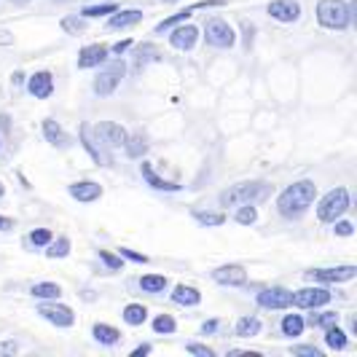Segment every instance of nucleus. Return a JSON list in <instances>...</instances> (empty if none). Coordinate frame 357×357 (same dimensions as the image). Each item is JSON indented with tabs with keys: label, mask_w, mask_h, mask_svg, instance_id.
Returning <instances> with one entry per match:
<instances>
[{
	"label": "nucleus",
	"mask_w": 357,
	"mask_h": 357,
	"mask_svg": "<svg viewBox=\"0 0 357 357\" xmlns=\"http://www.w3.org/2000/svg\"><path fill=\"white\" fill-rule=\"evenodd\" d=\"M314 197H317V185L312 180H298V183L287 185L285 191L277 197V210L287 220H296L312 207Z\"/></svg>",
	"instance_id": "1"
},
{
	"label": "nucleus",
	"mask_w": 357,
	"mask_h": 357,
	"mask_svg": "<svg viewBox=\"0 0 357 357\" xmlns=\"http://www.w3.org/2000/svg\"><path fill=\"white\" fill-rule=\"evenodd\" d=\"M268 194V183L264 180H245V183H236L231 188H226L220 194V204L223 207H239V204H255Z\"/></svg>",
	"instance_id": "2"
},
{
	"label": "nucleus",
	"mask_w": 357,
	"mask_h": 357,
	"mask_svg": "<svg viewBox=\"0 0 357 357\" xmlns=\"http://www.w3.org/2000/svg\"><path fill=\"white\" fill-rule=\"evenodd\" d=\"M317 22L325 30H347L352 24V6L344 0H320Z\"/></svg>",
	"instance_id": "3"
},
{
	"label": "nucleus",
	"mask_w": 357,
	"mask_h": 357,
	"mask_svg": "<svg viewBox=\"0 0 357 357\" xmlns=\"http://www.w3.org/2000/svg\"><path fill=\"white\" fill-rule=\"evenodd\" d=\"M347 210H349V191L339 185V188L328 191V194L320 199V204H317V218H320L322 223H333V220H339Z\"/></svg>",
	"instance_id": "4"
},
{
	"label": "nucleus",
	"mask_w": 357,
	"mask_h": 357,
	"mask_svg": "<svg viewBox=\"0 0 357 357\" xmlns=\"http://www.w3.org/2000/svg\"><path fill=\"white\" fill-rule=\"evenodd\" d=\"M102 65H105V68L97 73L91 89H94L97 97H110V94L116 91V86L121 84V78H124V73H126V65L121 62V59H113V62H107L105 59Z\"/></svg>",
	"instance_id": "5"
},
{
	"label": "nucleus",
	"mask_w": 357,
	"mask_h": 357,
	"mask_svg": "<svg viewBox=\"0 0 357 357\" xmlns=\"http://www.w3.org/2000/svg\"><path fill=\"white\" fill-rule=\"evenodd\" d=\"M204 38H207V43L215 46V49H231L234 43H236L234 27L220 17L207 19V24H204Z\"/></svg>",
	"instance_id": "6"
},
{
	"label": "nucleus",
	"mask_w": 357,
	"mask_h": 357,
	"mask_svg": "<svg viewBox=\"0 0 357 357\" xmlns=\"http://www.w3.org/2000/svg\"><path fill=\"white\" fill-rule=\"evenodd\" d=\"M331 301V290L328 287H301L290 296V304L298 309H320Z\"/></svg>",
	"instance_id": "7"
},
{
	"label": "nucleus",
	"mask_w": 357,
	"mask_h": 357,
	"mask_svg": "<svg viewBox=\"0 0 357 357\" xmlns=\"http://www.w3.org/2000/svg\"><path fill=\"white\" fill-rule=\"evenodd\" d=\"M357 274V266H336V268H312V271H306V277L312 280V282H322V285H333V282H349V280H355Z\"/></svg>",
	"instance_id": "8"
},
{
	"label": "nucleus",
	"mask_w": 357,
	"mask_h": 357,
	"mask_svg": "<svg viewBox=\"0 0 357 357\" xmlns=\"http://www.w3.org/2000/svg\"><path fill=\"white\" fill-rule=\"evenodd\" d=\"M38 314L43 317V320H49L52 325H56V328H70L73 322H75V314H73L70 306L65 304H40L38 306Z\"/></svg>",
	"instance_id": "9"
},
{
	"label": "nucleus",
	"mask_w": 357,
	"mask_h": 357,
	"mask_svg": "<svg viewBox=\"0 0 357 357\" xmlns=\"http://www.w3.org/2000/svg\"><path fill=\"white\" fill-rule=\"evenodd\" d=\"M215 6H223V0H202V3H194V6H188V8H183V11H178V14H172L169 19H164V22H159L156 24V36L159 33H164V30H172L175 24H183L185 19H191L194 14H197L199 8H215Z\"/></svg>",
	"instance_id": "10"
},
{
	"label": "nucleus",
	"mask_w": 357,
	"mask_h": 357,
	"mask_svg": "<svg viewBox=\"0 0 357 357\" xmlns=\"http://www.w3.org/2000/svg\"><path fill=\"white\" fill-rule=\"evenodd\" d=\"M213 280L223 287H239L248 282V271L239 264H226V266H218L213 271Z\"/></svg>",
	"instance_id": "11"
},
{
	"label": "nucleus",
	"mask_w": 357,
	"mask_h": 357,
	"mask_svg": "<svg viewBox=\"0 0 357 357\" xmlns=\"http://www.w3.org/2000/svg\"><path fill=\"white\" fill-rule=\"evenodd\" d=\"M268 17L277 19V22H298L301 17V3L298 0H271L268 3Z\"/></svg>",
	"instance_id": "12"
},
{
	"label": "nucleus",
	"mask_w": 357,
	"mask_h": 357,
	"mask_svg": "<svg viewBox=\"0 0 357 357\" xmlns=\"http://www.w3.org/2000/svg\"><path fill=\"white\" fill-rule=\"evenodd\" d=\"M290 290L285 287H266V290H261L258 296H255V301L258 306H264V309H287L290 306Z\"/></svg>",
	"instance_id": "13"
},
{
	"label": "nucleus",
	"mask_w": 357,
	"mask_h": 357,
	"mask_svg": "<svg viewBox=\"0 0 357 357\" xmlns=\"http://www.w3.org/2000/svg\"><path fill=\"white\" fill-rule=\"evenodd\" d=\"M199 40V30L194 24H175V33L169 36V46L178 52H191Z\"/></svg>",
	"instance_id": "14"
},
{
	"label": "nucleus",
	"mask_w": 357,
	"mask_h": 357,
	"mask_svg": "<svg viewBox=\"0 0 357 357\" xmlns=\"http://www.w3.org/2000/svg\"><path fill=\"white\" fill-rule=\"evenodd\" d=\"M107 54H110V49H107L105 43H91V46H84L81 54H78V68H81V70L100 68V65L107 59Z\"/></svg>",
	"instance_id": "15"
},
{
	"label": "nucleus",
	"mask_w": 357,
	"mask_h": 357,
	"mask_svg": "<svg viewBox=\"0 0 357 357\" xmlns=\"http://www.w3.org/2000/svg\"><path fill=\"white\" fill-rule=\"evenodd\" d=\"M68 194H70L75 202L89 204V202H97V199L102 197V185L94 183V180H78V183L68 185Z\"/></svg>",
	"instance_id": "16"
},
{
	"label": "nucleus",
	"mask_w": 357,
	"mask_h": 357,
	"mask_svg": "<svg viewBox=\"0 0 357 357\" xmlns=\"http://www.w3.org/2000/svg\"><path fill=\"white\" fill-rule=\"evenodd\" d=\"M97 135L102 137V143L110 145V148H124L126 143V129L121 124H116V121H102V124H97Z\"/></svg>",
	"instance_id": "17"
},
{
	"label": "nucleus",
	"mask_w": 357,
	"mask_h": 357,
	"mask_svg": "<svg viewBox=\"0 0 357 357\" xmlns=\"http://www.w3.org/2000/svg\"><path fill=\"white\" fill-rule=\"evenodd\" d=\"M27 91L36 97V100H46V97H52L54 94V78L49 70H40L36 73L33 78H30V84H27Z\"/></svg>",
	"instance_id": "18"
},
{
	"label": "nucleus",
	"mask_w": 357,
	"mask_h": 357,
	"mask_svg": "<svg viewBox=\"0 0 357 357\" xmlns=\"http://www.w3.org/2000/svg\"><path fill=\"white\" fill-rule=\"evenodd\" d=\"M140 22H143L140 8H126V11H113V17L107 19V27L110 30H126V27H135Z\"/></svg>",
	"instance_id": "19"
},
{
	"label": "nucleus",
	"mask_w": 357,
	"mask_h": 357,
	"mask_svg": "<svg viewBox=\"0 0 357 357\" xmlns=\"http://www.w3.org/2000/svg\"><path fill=\"white\" fill-rule=\"evenodd\" d=\"M140 175H143L145 183H148L151 188H156V191H180L178 183H169V180L159 178V175L153 172V167H151L148 161H143V164H140Z\"/></svg>",
	"instance_id": "20"
},
{
	"label": "nucleus",
	"mask_w": 357,
	"mask_h": 357,
	"mask_svg": "<svg viewBox=\"0 0 357 357\" xmlns=\"http://www.w3.org/2000/svg\"><path fill=\"white\" fill-rule=\"evenodd\" d=\"M91 336L100 341V344H105V347H113V344H119V341H121V331H119V328H113V325H107V322H94Z\"/></svg>",
	"instance_id": "21"
},
{
	"label": "nucleus",
	"mask_w": 357,
	"mask_h": 357,
	"mask_svg": "<svg viewBox=\"0 0 357 357\" xmlns=\"http://www.w3.org/2000/svg\"><path fill=\"white\" fill-rule=\"evenodd\" d=\"M172 301L180 306H197L202 301V293L191 285H178L172 290Z\"/></svg>",
	"instance_id": "22"
},
{
	"label": "nucleus",
	"mask_w": 357,
	"mask_h": 357,
	"mask_svg": "<svg viewBox=\"0 0 357 357\" xmlns=\"http://www.w3.org/2000/svg\"><path fill=\"white\" fill-rule=\"evenodd\" d=\"M159 56L161 54L153 43H143V46L137 49V56H135V73H140L143 68H148V65H151V62H156Z\"/></svg>",
	"instance_id": "23"
},
{
	"label": "nucleus",
	"mask_w": 357,
	"mask_h": 357,
	"mask_svg": "<svg viewBox=\"0 0 357 357\" xmlns=\"http://www.w3.org/2000/svg\"><path fill=\"white\" fill-rule=\"evenodd\" d=\"M43 135H46V140H49L52 145H59V148L68 145V132L56 124V121H52V119L43 121Z\"/></svg>",
	"instance_id": "24"
},
{
	"label": "nucleus",
	"mask_w": 357,
	"mask_h": 357,
	"mask_svg": "<svg viewBox=\"0 0 357 357\" xmlns=\"http://www.w3.org/2000/svg\"><path fill=\"white\" fill-rule=\"evenodd\" d=\"M33 298H43V301H56L59 296H62V287L56 285V282H38L33 285Z\"/></svg>",
	"instance_id": "25"
},
{
	"label": "nucleus",
	"mask_w": 357,
	"mask_h": 357,
	"mask_svg": "<svg viewBox=\"0 0 357 357\" xmlns=\"http://www.w3.org/2000/svg\"><path fill=\"white\" fill-rule=\"evenodd\" d=\"M325 344H328L331 349H336V352H341V349H347V344H349V339H347V333L341 331L339 325H331V328H325Z\"/></svg>",
	"instance_id": "26"
},
{
	"label": "nucleus",
	"mask_w": 357,
	"mask_h": 357,
	"mask_svg": "<svg viewBox=\"0 0 357 357\" xmlns=\"http://www.w3.org/2000/svg\"><path fill=\"white\" fill-rule=\"evenodd\" d=\"M81 143H84V148L89 151V156H91L94 161H97V164H107V156L102 153V151H100V148H97V145H94V140H91V129H89V124L81 126Z\"/></svg>",
	"instance_id": "27"
},
{
	"label": "nucleus",
	"mask_w": 357,
	"mask_h": 357,
	"mask_svg": "<svg viewBox=\"0 0 357 357\" xmlns=\"http://www.w3.org/2000/svg\"><path fill=\"white\" fill-rule=\"evenodd\" d=\"M261 333V320L258 317H242L236 320V336L239 339H252Z\"/></svg>",
	"instance_id": "28"
},
{
	"label": "nucleus",
	"mask_w": 357,
	"mask_h": 357,
	"mask_svg": "<svg viewBox=\"0 0 357 357\" xmlns=\"http://www.w3.org/2000/svg\"><path fill=\"white\" fill-rule=\"evenodd\" d=\"M167 285H169V280L164 277V274H145L143 280H140V287H143L145 293H164L167 290Z\"/></svg>",
	"instance_id": "29"
},
{
	"label": "nucleus",
	"mask_w": 357,
	"mask_h": 357,
	"mask_svg": "<svg viewBox=\"0 0 357 357\" xmlns=\"http://www.w3.org/2000/svg\"><path fill=\"white\" fill-rule=\"evenodd\" d=\"M148 320V309L143 304H126L124 306V322L126 325H132V328H137V325H143Z\"/></svg>",
	"instance_id": "30"
},
{
	"label": "nucleus",
	"mask_w": 357,
	"mask_h": 357,
	"mask_svg": "<svg viewBox=\"0 0 357 357\" xmlns=\"http://www.w3.org/2000/svg\"><path fill=\"white\" fill-rule=\"evenodd\" d=\"M306 328V322L301 314H285V320H282V336H290V339H296V336H301Z\"/></svg>",
	"instance_id": "31"
},
{
	"label": "nucleus",
	"mask_w": 357,
	"mask_h": 357,
	"mask_svg": "<svg viewBox=\"0 0 357 357\" xmlns=\"http://www.w3.org/2000/svg\"><path fill=\"white\" fill-rule=\"evenodd\" d=\"M46 248H49L46 250L49 258H65V255H70V239L68 236H59V239H52Z\"/></svg>",
	"instance_id": "32"
},
{
	"label": "nucleus",
	"mask_w": 357,
	"mask_h": 357,
	"mask_svg": "<svg viewBox=\"0 0 357 357\" xmlns=\"http://www.w3.org/2000/svg\"><path fill=\"white\" fill-rule=\"evenodd\" d=\"M312 328H331V325H339V312H317L309 317Z\"/></svg>",
	"instance_id": "33"
},
{
	"label": "nucleus",
	"mask_w": 357,
	"mask_h": 357,
	"mask_svg": "<svg viewBox=\"0 0 357 357\" xmlns=\"http://www.w3.org/2000/svg\"><path fill=\"white\" fill-rule=\"evenodd\" d=\"M59 24H62V30L68 36H81L86 30V17H65Z\"/></svg>",
	"instance_id": "34"
},
{
	"label": "nucleus",
	"mask_w": 357,
	"mask_h": 357,
	"mask_svg": "<svg viewBox=\"0 0 357 357\" xmlns=\"http://www.w3.org/2000/svg\"><path fill=\"white\" fill-rule=\"evenodd\" d=\"M124 148H126V153H129L132 159H140L145 151H148V143L143 140V135H135V137H126Z\"/></svg>",
	"instance_id": "35"
},
{
	"label": "nucleus",
	"mask_w": 357,
	"mask_h": 357,
	"mask_svg": "<svg viewBox=\"0 0 357 357\" xmlns=\"http://www.w3.org/2000/svg\"><path fill=\"white\" fill-rule=\"evenodd\" d=\"M113 11H119V6H116V3H97V6H86V8L81 11V17L94 19V17H105V14H113Z\"/></svg>",
	"instance_id": "36"
},
{
	"label": "nucleus",
	"mask_w": 357,
	"mask_h": 357,
	"mask_svg": "<svg viewBox=\"0 0 357 357\" xmlns=\"http://www.w3.org/2000/svg\"><path fill=\"white\" fill-rule=\"evenodd\" d=\"M236 223H242V226H252L255 220H258V210L252 207V204H239V210H236Z\"/></svg>",
	"instance_id": "37"
},
{
	"label": "nucleus",
	"mask_w": 357,
	"mask_h": 357,
	"mask_svg": "<svg viewBox=\"0 0 357 357\" xmlns=\"http://www.w3.org/2000/svg\"><path fill=\"white\" fill-rule=\"evenodd\" d=\"M153 331H156V333H175V331H178V322L172 320L169 314H159V317L153 320Z\"/></svg>",
	"instance_id": "38"
},
{
	"label": "nucleus",
	"mask_w": 357,
	"mask_h": 357,
	"mask_svg": "<svg viewBox=\"0 0 357 357\" xmlns=\"http://www.w3.org/2000/svg\"><path fill=\"white\" fill-rule=\"evenodd\" d=\"M194 218H197L202 226H223L226 223V215L223 213H194Z\"/></svg>",
	"instance_id": "39"
},
{
	"label": "nucleus",
	"mask_w": 357,
	"mask_h": 357,
	"mask_svg": "<svg viewBox=\"0 0 357 357\" xmlns=\"http://www.w3.org/2000/svg\"><path fill=\"white\" fill-rule=\"evenodd\" d=\"M52 239H54V234L49 231V229H36V231L27 236V242H30V245H36V248H46Z\"/></svg>",
	"instance_id": "40"
},
{
	"label": "nucleus",
	"mask_w": 357,
	"mask_h": 357,
	"mask_svg": "<svg viewBox=\"0 0 357 357\" xmlns=\"http://www.w3.org/2000/svg\"><path fill=\"white\" fill-rule=\"evenodd\" d=\"M100 261L105 264L107 268H121V255H113V252H107V250H100Z\"/></svg>",
	"instance_id": "41"
},
{
	"label": "nucleus",
	"mask_w": 357,
	"mask_h": 357,
	"mask_svg": "<svg viewBox=\"0 0 357 357\" xmlns=\"http://www.w3.org/2000/svg\"><path fill=\"white\" fill-rule=\"evenodd\" d=\"M185 352L188 355H199V357H213L215 352L210 347H204V344H185Z\"/></svg>",
	"instance_id": "42"
},
{
	"label": "nucleus",
	"mask_w": 357,
	"mask_h": 357,
	"mask_svg": "<svg viewBox=\"0 0 357 357\" xmlns=\"http://www.w3.org/2000/svg\"><path fill=\"white\" fill-rule=\"evenodd\" d=\"M119 255H121V258H126V261H135V264H148V255L129 250V248H121V250H119Z\"/></svg>",
	"instance_id": "43"
},
{
	"label": "nucleus",
	"mask_w": 357,
	"mask_h": 357,
	"mask_svg": "<svg viewBox=\"0 0 357 357\" xmlns=\"http://www.w3.org/2000/svg\"><path fill=\"white\" fill-rule=\"evenodd\" d=\"M293 355L298 357H322V352L317 347H293Z\"/></svg>",
	"instance_id": "44"
},
{
	"label": "nucleus",
	"mask_w": 357,
	"mask_h": 357,
	"mask_svg": "<svg viewBox=\"0 0 357 357\" xmlns=\"http://www.w3.org/2000/svg\"><path fill=\"white\" fill-rule=\"evenodd\" d=\"M333 223H336V234L339 236H352V231H355V226L349 220H333Z\"/></svg>",
	"instance_id": "45"
},
{
	"label": "nucleus",
	"mask_w": 357,
	"mask_h": 357,
	"mask_svg": "<svg viewBox=\"0 0 357 357\" xmlns=\"http://www.w3.org/2000/svg\"><path fill=\"white\" fill-rule=\"evenodd\" d=\"M17 352H19V347L14 341H3V344H0V355H17Z\"/></svg>",
	"instance_id": "46"
},
{
	"label": "nucleus",
	"mask_w": 357,
	"mask_h": 357,
	"mask_svg": "<svg viewBox=\"0 0 357 357\" xmlns=\"http://www.w3.org/2000/svg\"><path fill=\"white\" fill-rule=\"evenodd\" d=\"M129 49H132V40H129V38H126V40H119V43H116V46H113V49H110V52H113V54H119V56H121V54H124V52H129Z\"/></svg>",
	"instance_id": "47"
},
{
	"label": "nucleus",
	"mask_w": 357,
	"mask_h": 357,
	"mask_svg": "<svg viewBox=\"0 0 357 357\" xmlns=\"http://www.w3.org/2000/svg\"><path fill=\"white\" fill-rule=\"evenodd\" d=\"M8 229H14V220L6 218V215H0V231H8Z\"/></svg>",
	"instance_id": "48"
},
{
	"label": "nucleus",
	"mask_w": 357,
	"mask_h": 357,
	"mask_svg": "<svg viewBox=\"0 0 357 357\" xmlns=\"http://www.w3.org/2000/svg\"><path fill=\"white\" fill-rule=\"evenodd\" d=\"M151 352V344H143V347H137V349H132V357H143Z\"/></svg>",
	"instance_id": "49"
},
{
	"label": "nucleus",
	"mask_w": 357,
	"mask_h": 357,
	"mask_svg": "<svg viewBox=\"0 0 357 357\" xmlns=\"http://www.w3.org/2000/svg\"><path fill=\"white\" fill-rule=\"evenodd\" d=\"M215 328H218V320H210V322H204V325H202V333H213Z\"/></svg>",
	"instance_id": "50"
},
{
	"label": "nucleus",
	"mask_w": 357,
	"mask_h": 357,
	"mask_svg": "<svg viewBox=\"0 0 357 357\" xmlns=\"http://www.w3.org/2000/svg\"><path fill=\"white\" fill-rule=\"evenodd\" d=\"M11 3H17V6H24V3H30V0H11Z\"/></svg>",
	"instance_id": "51"
},
{
	"label": "nucleus",
	"mask_w": 357,
	"mask_h": 357,
	"mask_svg": "<svg viewBox=\"0 0 357 357\" xmlns=\"http://www.w3.org/2000/svg\"><path fill=\"white\" fill-rule=\"evenodd\" d=\"M3 191H6V185H3V180H0V197H3Z\"/></svg>",
	"instance_id": "52"
},
{
	"label": "nucleus",
	"mask_w": 357,
	"mask_h": 357,
	"mask_svg": "<svg viewBox=\"0 0 357 357\" xmlns=\"http://www.w3.org/2000/svg\"><path fill=\"white\" fill-rule=\"evenodd\" d=\"M164 3H175V0H164Z\"/></svg>",
	"instance_id": "53"
}]
</instances>
